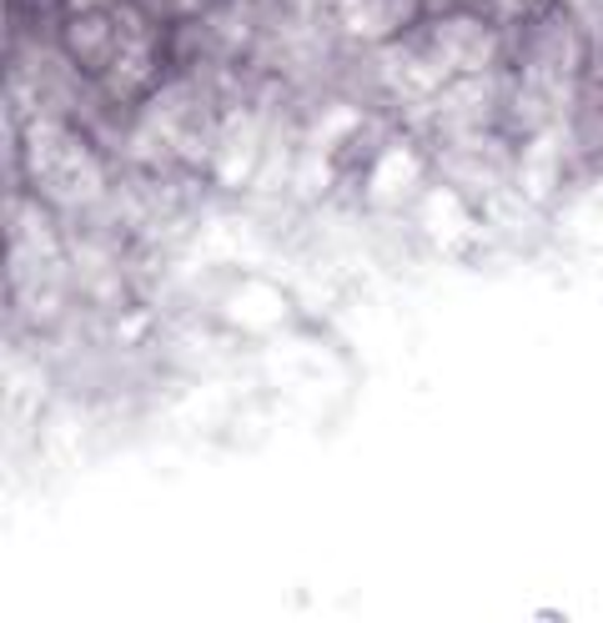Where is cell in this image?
Instances as JSON below:
<instances>
[{
	"label": "cell",
	"mask_w": 603,
	"mask_h": 623,
	"mask_svg": "<svg viewBox=\"0 0 603 623\" xmlns=\"http://www.w3.org/2000/svg\"><path fill=\"white\" fill-rule=\"evenodd\" d=\"M438 46H443V56L458 71H478V65L488 61V36L478 30V21H447L443 30H438Z\"/></svg>",
	"instance_id": "cell-1"
}]
</instances>
